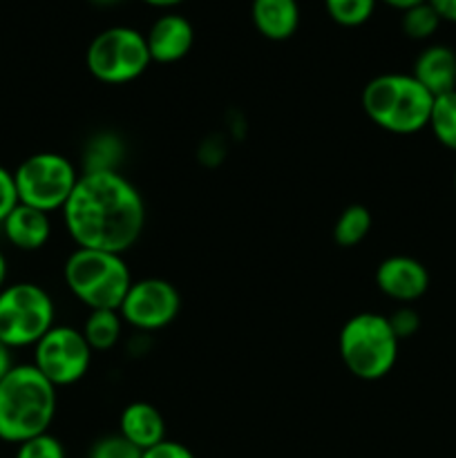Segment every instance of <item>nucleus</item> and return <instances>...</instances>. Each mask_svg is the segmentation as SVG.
<instances>
[{
	"instance_id": "1",
	"label": "nucleus",
	"mask_w": 456,
	"mask_h": 458,
	"mask_svg": "<svg viewBox=\"0 0 456 458\" xmlns=\"http://www.w3.org/2000/svg\"><path fill=\"white\" fill-rule=\"evenodd\" d=\"M61 213L79 249L123 255L146 228V201L119 170H85Z\"/></svg>"
},
{
	"instance_id": "2",
	"label": "nucleus",
	"mask_w": 456,
	"mask_h": 458,
	"mask_svg": "<svg viewBox=\"0 0 456 458\" xmlns=\"http://www.w3.org/2000/svg\"><path fill=\"white\" fill-rule=\"evenodd\" d=\"M56 407V387L34 365H13L0 380V441L21 445L49 432Z\"/></svg>"
},
{
	"instance_id": "3",
	"label": "nucleus",
	"mask_w": 456,
	"mask_h": 458,
	"mask_svg": "<svg viewBox=\"0 0 456 458\" xmlns=\"http://www.w3.org/2000/svg\"><path fill=\"white\" fill-rule=\"evenodd\" d=\"M362 110L371 123L392 134H416L427 128L434 97L411 74H380L362 89Z\"/></svg>"
},
{
	"instance_id": "4",
	"label": "nucleus",
	"mask_w": 456,
	"mask_h": 458,
	"mask_svg": "<svg viewBox=\"0 0 456 458\" xmlns=\"http://www.w3.org/2000/svg\"><path fill=\"white\" fill-rule=\"evenodd\" d=\"M63 277L72 295L89 311H119L130 284L134 282L123 255L92 249L72 250L63 267Z\"/></svg>"
},
{
	"instance_id": "5",
	"label": "nucleus",
	"mask_w": 456,
	"mask_h": 458,
	"mask_svg": "<svg viewBox=\"0 0 456 458\" xmlns=\"http://www.w3.org/2000/svg\"><path fill=\"white\" fill-rule=\"evenodd\" d=\"M401 340L393 334L383 313H356L342 325L338 335V352L349 374L374 383L384 378L398 360Z\"/></svg>"
},
{
	"instance_id": "6",
	"label": "nucleus",
	"mask_w": 456,
	"mask_h": 458,
	"mask_svg": "<svg viewBox=\"0 0 456 458\" xmlns=\"http://www.w3.org/2000/svg\"><path fill=\"white\" fill-rule=\"evenodd\" d=\"M56 325V307L34 282H16L0 291V343L9 349L34 347Z\"/></svg>"
},
{
	"instance_id": "7",
	"label": "nucleus",
	"mask_w": 456,
	"mask_h": 458,
	"mask_svg": "<svg viewBox=\"0 0 456 458\" xmlns=\"http://www.w3.org/2000/svg\"><path fill=\"white\" fill-rule=\"evenodd\" d=\"M152 63L146 34L134 27L116 25L97 34L85 52L89 74L106 85H125L137 81Z\"/></svg>"
},
{
	"instance_id": "8",
	"label": "nucleus",
	"mask_w": 456,
	"mask_h": 458,
	"mask_svg": "<svg viewBox=\"0 0 456 458\" xmlns=\"http://www.w3.org/2000/svg\"><path fill=\"white\" fill-rule=\"evenodd\" d=\"M80 174L67 157L58 152H36L13 170L18 201L43 213L63 210Z\"/></svg>"
},
{
	"instance_id": "9",
	"label": "nucleus",
	"mask_w": 456,
	"mask_h": 458,
	"mask_svg": "<svg viewBox=\"0 0 456 458\" xmlns=\"http://www.w3.org/2000/svg\"><path fill=\"white\" fill-rule=\"evenodd\" d=\"M92 347L85 340L83 331L74 327L54 325L38 343L34 344L31 365L54 385L70 387L85 378L92 365Z\"/></svg>"
},
{
	"instance_id": "10",
	"label": "nucleus",
	"mask_w": 456,
	"mask_h": 458,
	"mask_svg": "<svg viewBox=\"0 0 456 458\" xmlns=\"http://www.w3.org/2000/svg\"><path fill=\"white\" fill-rule=\"evenodd\" d=\"M182 309V295L161 277L134 280L121 302V318L125 325L139 331H161L173 325Z\"/></svg>"
},
{
	"instance_id": "11",
	"label": "nucleus",
	"mask_w": 456,
	"mask_h": 458,
	"mask_svg": "<svg viewBox=\"0 0 456 458\" xmlns=\"http://www.w3.org/2000/svg\"><path fill=\"white\" fill-rule=\"evenodd\" d=\"M376 284L380 293L401 304L416 302L429 289V271L423 262L410 255H392L376 268Z\"/></svg>"
},
{
	"instance_id": "12",
	"label": "nucleus",
	"mask_w": 456,
	"mask_h": 458,
	"mask_svg": "<svg viewBox=\"0 0 456 458\" xmlns=\"http://www.w3.org/2000/svg\"><path fill=\"white\" fill-rule=\"evenodd\" d=\"M146 43L152 63L170 65L188 56L195 45V30L182 13H164L148 30Z\"/></svg>"
},
{
	"instance_id": "13",
	"label": "nucleus",
	"mask_w": 456,
	"mask_h": 458,
	"mask_svg": "<svg viewBox=\"0 0 456 458\" xmlns=\"http://www.w3.org/2000/svg\"><path fill=\"white\" fill-rule=\"evenodd\" d=\"M3 226L4 237H7L9 244L18 250H40L52 237V219L47 213L38 208H31L18 201L16 208L4 217Z\"/></svg>"
},
{
	"instance_id": "14",
	"label": "nucleus",
	"mask_w": 456,
	"mask_h": 458,
	"mask_svg": "<svg viewBox=\"0 0 456 458\" xmlns=\"http://www.w3.org/2000/svg\"><path fill=\"white\" fill-rule=\"evenodd\" d=\"M411 76L432 97L456 89V52L447 45H429L416 56Z\"/></svg>"
},
{
	"instance_id": "15",
	"label": "nucleus",
	"mask_w": 456,
	"mask_h": 458,
	"mask_svg": "<svg viewBox=\"0 0 456 458\" xmlns=\"http://www.w3.org/2000/svg\"><path fill=\"white\" fill-rule=\"evenodd\" d=\"M119 434L146 452L165 441V420L152 403H130L119 419Z\"/></svg>"
},
{
	"instance_id": "16",
	"label": "nucleus",
	"mask_w": 456,
	"mask_h": 458,
	"mask_svg": "<svg viewBox=\"0 0 456 458\" xmlns=\"http://www.w3.org/2000/svg\"><path fill=\"white\" fill-rule=\"evenodd\" d=\"M253 25L264 38L286 40L298 31V0H253L250 4Z\"/></svg>"
},
{
	"instance_id": "17",
	"label": "nucleus",
	"mask_w": 456,
	"mask_h": 458,
	"mask_svg": "<svg viewBox=\"0 0 456 458\" xmlns=\"http://www.w3.org/2000/svg\"><path fill=\"white\" fill-rule=\"evenodd\" d=\"M123 318L119 311L112 309H97L89 311V316L83 322V335L92 352H110L119 344L121 331H123Z\"/></svg>"
},
{
	"instance_id": "18",
	"label": "nucleus",
	"mask_w": 456,
	"mask_h": 458,
	"mask_svg": "<svg viewBox=\"0 0 456 458\" xmlns=\"http://www.w3.org/2000/svg\"><path fill=\"white\" fill-rule=\"evenodd\" d=\"M371 213L367 206L362 204H351L338 215L334 224V240L335 244L342 246V249H351L358 246L371 231Z\"/></svg>"
},
{
	"instance_id": "19",
	"label": "nucleus",
	"mask_w": 456,
	"mask_h": 458,
	"mask_svg": "<svg viewBox=\"0 0 456 458\" xmlns=\"http://www.w3.org/2000/svg\"><path fill=\"white\" fill-rule=\"evenodd\" d=\"M427 128L443 148L456 152V89L434 97Z\"/></svg>"
},
{
	"instance_id": "20",
	"label": "nucleus",
	"mask_w": 456,
	"mask_h": 458,
	"mask_svg": "<svg viewBox=\"0 0 456 458\" xmlns=\"http://www.w3.org/2000/svg\"><path fill=\"white\" fill-rule=\"evenodd\" d=\"M378 0H325V9L334 22L342 27H360L374 16Z\"/></svg>"
},
{
	"instance_id": "21",
	"label": "nucleus",
	"mask_w": 456,
	"mask_h": 458,
	"mask_svg": "<svg viewBox=\"0 0 456 458\" xmlns=\"http://www.w3.org/2000/svg\"><path fill=\"white\" fill-rule=\"evenodd\" d=\"M441 22L443 21L436 13V9H434L429 3H423L407 9V12H402L401 27H402V34L410 36V38L427 40L436 34Z\"/></svg>"
},
{
	"instance_id": "22",
	"label": "nucleus",
	"mask_w": 456,
	"mask_h": 458,
	"mask_svg": "<svg viewBox=\"0 0 456 458\" xmlns=\"http://www.w3.org/2000/svg\"><path fill=\"white\" fill-rule=\"evenodd\" d=\"M13 458H67V452L56 437L45 432L40 437L21 443Z\"/></svg>"
},
{
	"instance_id": "23",
	"label": "nucleus",
	"mask_w": 456,
	"mask_h": 458,
	"mask_svg": "<svg viewBox=\"0 0 456 458\" xmlns=\"http://www.w3.org/2000/svg\"><path fill=\"white\" fill-rule=\"evenodd\" d=\"M143 452L121 434L98 438L89 450V458H141Z\"/></svg>"
},
{
	"instance_id": "24",
	"label": "nucleus",
	"mask_w": 456,
	"mask_h": 458,
	"mask_svg": "<svg viewBox=\"0 0 456 458\" xmlns=\"http://www.w3.org/2000/svg\"><path fill=\"white\" fill-rule=\"evenodd\" d=\"M389 325H392L393 334H396L398 340H407L420 329V316L414 307L410 304H402L398 307L392 316H387Z\"/></svg>"
},
{
	"instance_id": "25",
	"label": "nucleus",
	"mask_w": 456,
	"mask_h": 458,
	"mask_svg": "<svg viewBox=\"0 0 456 458\" xmlns=\"http://www.w3.org/2000/svg\"><path fill=\"white\" fill-rule=\"evenodd\" d=\"M18 206L16 183H13V173H9L4 165H0V224L4 222L9 213Z\"/></svg>"
},
{
	"instance_id": "26",
	"label": "nucleus",
	"mask_w": 456,
	"mask_h": 458,
	"mask_svg": "<svg viewBox=\"0 0 456 458\" xmlns=\"http://www.w3.org/2000/svg\"><path fill=\"white\" fill-rule=\"evenodd\" d=\"M141 458H195V454H192L186 445H182V443L168 441V438H165L159 445L143 452Z\"/></svg>"
},
{
	"instance_id": "27",
	"label": "nucleus",
	"mask_w": 456,
	"mask_h": 458,
	"mask_svg": "<svg viewBox=\"0 0 456 458\" xmlns=\"http://www.w3.org/2000/svg\"><path fill=\"white\" fill-rule=\"evenodd\" d=\"M436 13L441 16V21L454 22L456 25V0H427Z\"/></svg>"
},
{
	"instance_id": "28",
	"label": "nucleus",
	"mask_w": 456,
	"mask_h": 458,
	"mask_svg": "<svg viewBox=\"0 0 456 458\" xmlns=\"http://www.w3.org/2000/svg\"><path fill=\"white\" fill-rule=\"evenodd\" d=\"M13 367L12 362V349L7 347V344L0 343V380L4 378V374H7L9 369Z\"/></svg>"
},
{
	"instance_id": "29",
	"label": "nucleus",
	"mask_w": 456,
	"mask_h": 458,
	"mask_svg": "<svg viewBox=\"0 0 456 458\" xmlns=\"http://www.w3.org/2000/svg\"><path fill=\"white\" fill-rule=\"evenodd\" d=\"M380 3L389 4V7L398 9V12H407V9L416 7V4H423V3H427V0H380Z\"/></svg>"
},
{
	"instance_id": "30",
	"label": "nucleus",
	"mask_w": 456,
	"mask_h": 458,
	"mask_svg": "<svg viewBox=\"0 0 456 458\" xmlns=\"http://www.w3.org/2000/svg\"><path fill=\"white\" fill-rule=\"evenodd\" d=\"M7 273H9L7 258H4V253H3V250H0V291H3L4 286H7Z\"/></svg>"
},
{
	"instance_id": "31",
	"label": "nucleus",
	"mask_w": 456,
	"mask_h": 458,
	"mask_svg": "<svg viewBox=\"0 0 456 458\" xmlns=\"http://www.w3.org/2000/svg\"><path fill=\"white\" fill-rule=\"evenodd\" d=\"M146 4H152V7H174V4L183 3V0H143Z\"/></svg>"
},
{
	"instance_id": "32",
	"label": "nucleus",
	"mask_w": 456,
	"mask_h": 458,
	"mask_svg": "<svg viewBox=\"0 0 456 458\" xmlns=\"http://www.w3.org/2000/svg\"><path fill=\"white\" fill-rule=\"evenodd\" d=\"M92 3H97V4H114V3H119V0H92Z\"/></svg>"
},
{
	"instance_id": "33",
	"label": "nucleus",
	"mask_w": 456,
	"mask_h": 458,
	"mask_svg": "<svg viewBox=\"0 0 456 458\" xmlns=\"http://www.w3.org/2000/svg\"><path fill=\"white\" fill-rule=\"evenodd\" d=\"M454 191H456V174H454Z\"/></svg>"
}]
</instances>
